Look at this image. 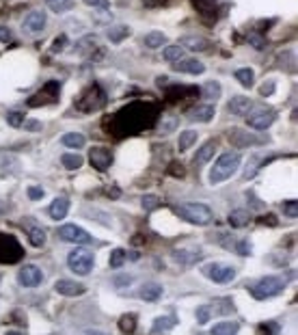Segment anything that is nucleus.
<instances>
[{"label": "nucleus", "mask_w": 298, "mask_h": 335, "mask_svg": "<svg viewBox=\"0 0 298 335\" xmlns=\"http://www.w3.org/2000/svg\"><path fill=\"white\" fill-rule=\"evenodd\" d=\"M214 113H216V111H214V106H210V104H199V106H193L191 111H188V119L205 123V121H210V119H212Z\"/></svg>", "instance_id": "18"}, {"label": "nucleus", "mask_w": 298, "mask_h": 335, "mask_svg": "<svg viewBox=\"0 0 298 335\" xmlns=\"http://www.w3.org/2000/svg\"><path fill=\"white\" fill-rule=\"evenodd\" d=\"M22 255L24 249L15 236L0 234V264H15V262L22 260Z\"/></svg>", "instance_id": "4"}, {"label": "nucleus", "mask_w": 298, "mask_h": 335, "mask_svg": "<svg viewBox=\"0 0 298 335\" xmlns=\"http://www.w3.org/2000/svg\"><path fill=\"white\" fill-rule=\"evenodd\" d=\"M46 5L54 13H67V11H71V7H74L71 0H46Z\"/></svg>", "instance_id": "32"}, {"label": "nucleus", "mask_w": 298, "mask_h": 335, "mask_svg": "<svg viewBox=\"0 0 298 335\" xmlns=\"http://www.w3.org/2000/svg\"><path fill=\"white\" fill-rule=\"evenodd\" d=\"M197 141V132L195 130H186L179 137V151H186L188 147H193V143Z\"/></svg>", "instance_id": "36"}, {"label": "nucleus", "mask_w": 298, "mask_h": 335, "mask_svg": "<svg viewBox=\"0 0 298 335\" xmlns=\"http://www.w3.org/2000/svg\"><path fill=\"white\" fill-rule=\"evenodd\" d=\"M283 288H285V279H281V277H264L259 284L251 286V294L255 298H259V301H264V298L281 294Z\"/></svg>", "instance_id": "5"}, {"label": "nucleus", "mask_w": 298, "mask_h": 335, "mask_svg": "<svg viewBox=\"0 0 298 335\" xmlns=\"http://www.w3.org/2000/svg\"><path fill=\"white\" fill-rule=\"evenodd\" d=\"M236 78H238V83H240L242 87H247V89H251L253 83H255V74H253L251 67H240V69H236Z\"/></svg>", "instance_id": "29"}, {"label": "nucleus", "mask_w": 298, "mask_h": 335, "mask_svg": "<svg viewBox=\"0 0 298 335\" xmlns=\"http://www.w3.org/2000/svg\"><path fill=\"white\" fill-rule=\"evenodd\" d=\"M143 41H145V46H147V48L153 50V48H160L162 43H167V35H165V33H158V31H153V33H147Z\"/></svg>", "instance_id": "30"}, {"label": "nucleus", "mask_w": 298, "mask_h": 335, "mask_svg": "<svg viewBox=\"0 0 298 335\" xmlns=\"http://www.w3.org/2000/svg\"><path fill=\"white\" fill-rule=\"evenodd\" d=\"M95 43H97V37H95V35H89V37H85V39H80L78 41V52H87L89 48H93L95 46Z\"/></svg>", "instance_id": "44"}, {"label": "nucleus", "mask_w": 298, "mask_h": 335, "mask_svg": "<svg viewBox=\"0 0 298 335\" xmlns=\"http://www.w3.org/2000/svg\"><path fill=\"white\" fill-rule=\"evenodd\" d=\"M106 104V95L99 85H91L85 89V93L78 97V108L83 113H93L97 108H102Z\"/></svg>", "instance_id": "6"}, {"label": "nucleus", "mask_w": 298, "mask_h": 335, "mask_svg": "<svg viewBox=\"0 0 298 335\" xmlns=\"http://www.w3.org/2000/svg\"><path fill=\"white\" fill-rule=\"evenodd\" d=\"M87 335H106V333H102V331H87Z\"/></svg>", "instance_id": "58"}, {"label": "nucleus", "mask_w": 298, "mask_h": 335, "mask_svg": "<svg viewBox=\"0 0 298 335\" xmlns=\"http://www.w3.org/2000/svg\"><path fill=\"white\" fill-rule=\"evenodd\" d=\"M130 26H113V29H108V33H106V37L111 39L113 43H121L125 37H130Z\"/></svg>", "instance_id": "26"}, {"label": "nucleus", "mask_w": 298, "mask_h": 335, "mask_svg": "<svg viewBox=\"0 0 298 335\" xmlns=\"http://www.w3.org/2000/svg\"><path fill=\"white\" fill-rule=\"evenodd\" d=\"M182 57H184V48L182 46H169V48H165V59L167 61L177 63V61H182Z\"/></svg>", "instance_id": "37"}, {"label": "nucleus", "mask_w": 298, "mask_h": 335, "mask_svg": "<svg viewBox=\"0 0 298 335\" xmlns=\"http://www.w3.org/2000/svg\"><path fill=\"white\" fill-rule=\"evenodd\" d=\"M214 151H216V141L212 139V141H207V143L203 145V147H199V151L195 153L193 162H195L197 167H201V165H205V162L214 156Z\"/></svg>", "instance_id": "21"}, {"label": "nucleus", "mask_w": 298, "mask_h": 335, "mask_svg": "<svg viewBox=\"0 0 298 335\" xmlns=\"http://www.w3.org/2000/svg\"><path fill=\"white\" fill-rule=\"evenodd\" d=\"M273 91H275V83H266V85H261V89H259V93L264 97H268Z\"/></svg>", "instance_id": "52"}, {"label": "nucleus", "mask_w": 298, "mask_h": 335, "mask_svg": "<svg viewBox=\"0 0 298 335\" xmlns=\"http://www.w3.org/2000/svg\"><path fill=\"white\" fill-rule=\"evenodd\" d=\"M29 197H31V199H41V197H43V188L31 186V188H29Z\"/></svg>", "instance_id": "51"}, {"label": "nucleus", "mask_w": 298, "mask_h": 335, "mask_svg": "<svg viewBox=\"0 0 298 335\" xmlns=\"http://www.w3.org/2000/svg\"><path fill=\"white\" fill-rule=\"evenodd\" d=\"M186 43H188V48H191V50H207V41L205 39L191 37V39H186Z\"/></svg>", "instance_id": "46"}, {"label": "nucleus", "mask_w": 298, "mask_h": 335, "mask_svg": "<svg viewBox=\"0 0 298 335\" xmlns=\"http://www.w3.org/2000/svg\"><path fill=\"white\" fill-rule=\"evenodd\" d=\"M236 251L240 253V255H251V253H253V247H251L249 240H240V242H236Z\"/></svg>", "instance_id": "47"}, {"label": "nucleus", "mask_w": 298, "mask_h": 335, "mask_svg": "<svg viewBox=\"0 0 298 335\" xmlns=\"http://www.w3.org/2000/svg\"><path fill=\"white\" fill-rule=\"evenodd\" d=\"M54 290L63 296H80L87 292L85 286H80L78 281H71V279H59V281L54 284Z\"/></svg>", "instance_id": "15"}, {"label": "nucleus", "mask_w": 298, "mask_h": 335, "mask_svg": "<svg viewBox=\"0 0 298 335\" xmlns=\"http://www.w3.org/2000/svg\"><path fill=\"white\" fill-rule=\"evenodd\" d=\"M69 212V199L65 197H59V199H54L52 205H50V216L54 221H61V219H65Z\"/></svg>", "instance_id": "20"}, {"label": "nucleus", "mask_w": 298, "mask_h": 335, "mask_svg": "<svg viewBox=\"0 0 298 335\" xmlns=\"http://www.w3.org/2000/svg\"><path fill=\"white\" fill-rule=\"evenodd\" d=\"M238 167H240V153H236V151L223 153V156L216 160V165L212 167V171H210V182L212 184L225 182L227 177H231L233 173H236Z\"/></svg>", "instance_id": "2"}, {"label": "nucleus", "mask_w": 298, "mask_h": 335, "mask_svg": "<svg viewBox=\"0 0 298 335\" xmlns=\"http://www.w3.org/2000/svg\"><path fill=\"white\" fill-rule=\"evenodd\" d=\"M259 223H264V225H273V227H275V225H277V219H275L273 214H266L264 219H259Z\"/></svg>", "instance_id": "55"}, {"label": "nucleus", "mask_w": 298, "mask_h": 335, "mask_svg": "<svg viewBox=\"0 0 298 335\" xmlns=\"http://www.w3.org/2000/svg\"><path fill=\"white\" fill-rule=\"evenodd\" d=\"M173 69L175 71H184V74H203L205 71V65L201 61L197 59H188V61H182V63H173Z\"/></svg>", "instance_id": "19"}, {"label": "nucleus", "mask_w": 298, "mask_h": 335, "mask_svg": "<svg viewBox=\"0 0 298 335\" xmlns=\"http://www.w3.org/2000/svg\"><path fill=\"white\" fill-rule=\"evenodd\" d=\"M0 41H5V43L11 41V31H9L7 26H0Z\"/></svg>", "instance_id": "53"}, {"label": "nucleus", "mask_w": 298, "mask_h": 335, "mask_svg": "<svg viewBox=\"0 0 298 335\" xmlns=\"http://www.w3.org/2000/svg\"><path fill=\"white\" fill-rule=\"evenodd\" d=\"M277 119V113L275 111H261L257 115H251L249 117V125L253 130H266L268 125H273Z\"/></svg>", "instance_id": "16"}, {"label": "nucleus", "mask_w": 298, "mask_h": 335, "mask_svg": "<svg viewBox=\"0 0 298 335\" xmlns=\"http://www.w3.org/2000/svg\"><path fill=\"white\" fill-rule=\"evenodd\" d=\"M67 264L76 275H89L93 268V253L87 249H74L67 255Z\"/></svg>", "instance_id": "7"}, {"label": "nucleus", "mask_w": 298, "mask_h": 335, "mask_svg": "<svg viewBox=\"0 0 298 335\" xmlns=\"http://www.w3.org/2000/svg\"><path fill=\"white\" fill-rule=\"evenodd\" d=\"M119 329H121V333H125V335L137 331V314H125V316H121Z\"/></svg>", "instance_id": "31"}, {"label": "nucleus", "mask_w": 298, "mask_h": 335, "mask_svg": "<svg viewBox=\"0 0 298 335\" xmlns=\"http://www.w3.org/2000/svg\"><path fill=\"white\" fill-rule=\"evenodd\" d=\"M141 205H143V210H147V212L158 210V208H160V199L156 195H145V197L141 199Z\"/></svg>", "instance_id": "38"}, {"label": "nucleus", "mask_w": 298, "mask_h": 335, "mask_svg": "<svg viewBox=\"0 0 298 335\" xmlns=\"http://www.w3.org/2000/svg\"><path fill=\"white\" fill-rule=\"evenodd\" d=\"M125 260H128V255H125L123 249H115L113 255H111V266L113 268H121L125 264Z\"/></svg>", "instance_id": "39"}, {"label": "nucleus", "mask_w": 298, "mask_h": 335, "mask_svg": "<svg viewBox=\"0 0 298 335\" xmlns=\"http://www.w3.org/2000/svg\"><path fill=\"white\" fill-rule=\"evenodd\" d=\"M61 143L65 145V147H71V149H80V147H85V134H78V132H67V134H63V139Z\"/></svg>", "instance_id": "23"}, {"label": "nucleus", "mask_w": 298, "mask_h": 335, "mask_svg": "<svg viewBox=\"0 0 298 335\" xmlns=\"http://www.w3.org/2000/svg\"><path fill=\"white\" fill-rule=\"evenodd\" d=\"M249 221H251V212H247V210H233L229 214V225L231 227H236V229L247 227Z\"/></svg>", "instance_id": "24"}, {"label": "nucleus", "mask_w": 298, "mask_h": 335, "mask_svg": "<svg viewBox=\"0 0 298 335\" xmlns=\"http://www.w3.org/2000/svg\"><path fill=\"white\" fill-rule=\"evenodd\" d=\"M236 333H238L236 322H219L212 329V335H236Z\"/></svg>", "instance_id": "33"}, {"label": "nucleus", "mask_w": 298, "mask_h": 335, "mask_svg": "<svg viewBox=\"0 0 298 335\" xmlns=\"http://www.w3.org/2000/svg\"><path fill=\"white\" fill-rule=\"evenodd\" d=\"M283 214L287 216V219H296L298 216V201L296 199H290V201L283 203Z\"/></svg>", "instance_id": "40"}, {"label": "nucleus", "mask_w": 298, "mask_h": 335, "mask_svg": "<svg viewBox=\"0 0 298 335\" xmlns=\"http://www.w3.org/2000/svg\"><path fill=\"white\" fill-rule=\"evenodd\" d=\"M89 160H91V165L97 169V171H106L108 167L113 165V151L108 147H102V145H97L89 151Z\"/></svg>", "instance_id": "11"}, {"label": "nucleus", "mask_w": 298, "mask_h": 335, "mask_svg": "<svg viewBox=\"0 0 298 335\" xmlns=\"http://www.w3.org/2000/svg\"><path fill=\"white\" fill-rule=\"evenodd\" d=\"M67 48V35H59L57 39H54V46H52V52L57 54V52H63Z\"/></svg>", "instance_id": "45"}, {"label": "nucleus", "mask_w": 298, "mask_h": 335, "mask_svg": "<svg viewBox=\"0 0 298 335\" xmlns=\"http://www.w3.org/2000/svg\"><path fill=\"white\" fill-rule=\"evenodd\" d=\"M156 85H158V87H165V85H169V76H160V78L156 80Z\"/></svg>", "instance_id": "57"}, {"label": "nucleus", "mask_w": 298, "mask_h": 335, "mask_svg": "<svg viewBox=\"0 0 298 335\" xmlns=\"http://www.w3.org/2000/svg\"><path fill=\"white\" fill-rule=\"evenodd\" d=\"M83 156H80V153H65V156L61 158V165L65 167L67 171H76V169H80L83 167Z\"/></svg>", "instance_id": "28"}, {"label": "nucleus", "mask_w": 298, "mask_h": 335, "mask_svg": "<svg viewBox=\"0 0 298 335\" xmlns=\"http://www.w3.org/2000/svg\"><path fill=\"white\" fill-rule=\"evenodd\" d=\"M160 296H162V286H158V284H145L141 288V298H143V301L156 303V301H160Z\"/></svg>", "instance_id": "22"}, {"label": "nucleus", "mask_w": 298, "mask_h": 335, "mask_svg": "<svg viewBox=\"0 0 298 335\" xmlns=\"http://www.w3.org/2000/svg\"><path fill=\"white\" fill-rule=\"evenodd\" d=\"M17 279H20V284L24 288H35V286H39L43 281V273L35 264H26L24 268H20Z\"/></svg>", "instance_id": "13"}, {"label": "nucleus", "mask_w": 298, "mask_h": 335, "mask_svg": "<svg viewBox=\"0 0 298 335\" xmlns=\"http://www.w3.org/2000/svg\"><path fill=\"white\" fill-rule=\"evenodd\" d=\"M59 89H61V83L52 80V83L43 85V89H39L37 93L33 97H29V106H48V104H54L59 99Z\"/></svg>", "instance_id": "8"}, {"label": "nucleus", "mask_w": 298, "mask_h": 335, "mask_svg": "<svg viewBox=\"0 0 298 335\" xmlns=\"http://www.w3.org/2000/svg\"><path fill=\"white\" fill-rule=\"evenodd\" d=\"M249 41H251V46L257 48V50H264L266 48V41H264V37H259V35H251Z\"/></svg>", "instance_id": "48"}, {"label": "nucleus", "mask_w": 298, "mask_h": 335, "mask_svg": "<svg viewBox=\"0 0 298 335\" xmlns=\"http://www.w3.org/2000/svg\"><path fill=\"white\" fill-rule=\"evenodd\" d=\"M177 324V320L173 318V316H160V318H156V322H153V329L151 333H162V331H171Z\"/></svg>", "instance_id": "27"}, {"label": "nucleus", "mask_w": 298, "mask_h": 335, "mask_svg": "<svg viewBox=\"0 0 298 335\" xmlns=\"http://www.w3.org/2000/svg\"><path fill=\"white\" fill-rule=\"evenodd\" d=\"M201 93H203V97H207V99H219V97H221V85L214 83V80H210V83H205V85L201 87Z\"/></svg>", "instance_id": "34"}, {"label": "nucleus", "mask_w": 298, "mask_h": 335, "mask_svg": "<svg viewBox=\"0 0 298 335\" xmlns=\"http://www.w3.org/2000/svg\"><path fill=\"white\" fill-rule=\"evenodd\" d=\"M203 253L201 251H195V253H186V251H175L173 253V260L177 262V264H182V266H191L195 264L197 260H201Z\"/></svg>", "instance_id": "25"}, {"label": "nucleus", "mask_w": 298, "mask_h": 335, "mask_svg": "<svg viewBox=\"0 0 298 335\" xmlns=\"http://www.w3.org/2000/svg\"><path fill=\"white\" fill-rule=\"evenodd\" d=\"M251 108H253V102L249 97L245 95H236V97H231L229 99V104H227V111L231 115H238V117H245L251 113Z\"/></svg>", "instance_id": "17"}, {"label": "nucleus", "mask_w": 298, "mask_h": 335, "mask_svg": "<svg viewBox=\"0 0 298 335\" xmlns=\"http://www.w3.org/2000/svg\"><path fill=\"white\" fill-rule=\"evenodd\" d=\"M177 214L186 219L188 223L193 225H207L212 223V210L207 208L205 203H184V205H177Z\"/></svg>", "instance_id": "3"}, {"label": "nucleus", "mask_w": 298, "mask_h": 335, "mask_svg": "<svg viewBox=\"0 0 298 335\" xmlns=\"http://www.w3.org/2000/svg\"><path fill=\"white\" fill-rule=\"evenodd\" d=\"M24 125H26V130H33V132H37V130L41 128V123H39V121H35V119L24 121Z\"/></svg>", "instance_id": "54"}, {"label": "nucleus", "mask_w": 298, "mask_h": 335, "mask_svg": "<svg viewBox=\"0 0 298 335\" xmlns=\"http://www.w3.org/2000/svg\"><path fill=\"white\" fill-rule=\"evenodd\" d=\"M158 117L156 104L149 102H132L128 106H123L113 119L111 132L115 137H128V134H137L141 130H147L149 125H153Z\"/></svg>", "instance_id": "1"}, {"label": "nucleus", "mask_w": 298, "mask_h": 335, "mask_svg": "<svg viewBox=\"0 0 298 335\" xmlns=\"http://www.w3.org/2000/svg\"><path fill=\"white\" fill-rule=\"evenodd\" d=\"M201 273L216 284H229L236 277V268H231L227 264H205L201 268Z\"/></svg>", "instance_id": "9"}, {"label": "nucleus", "mask_w": 298, "mask_h": 335, "mask_svg": "<svg viewBox=\"0 0 298 335\" xmlns=\"http://www.w3.org/2000/svg\"><path fill=\"white\" fill-rule=\"evenodd\" d=\"M46 24H48V17L43 11H39V9H35V11H31L24 17V29L29 33H33V35L41 33L43 29H46Z\"/></svg>", "instance_id": "14"}, {"label": "nucleus", "mask_w": 298, "mask_h": 335, "mask_svg": "<svg viewBox=\"0 0 298 335\" xmlns=\"http://www.w3.org/2000/svg\"><path fill=\"white\" fill-rule=\"evenodd\" d=\"M130 281H132V277H117L115 279V284L119 288H123V284H130Z\"/></svg>", "instance_id": "56"}, {"label": "nucleus", "mask_w": 298, "mask_h": 335, "mask_svg": "<svg viewBox=\"0 0 298 335\" xmlns=\"http://www.w3.org/2000/svg\"><path fill=\"white\" fill-rule=\"evenodd\" d=\"M229 141L236 145V147H251V145H261V143H266L264 137H257V134L247 132V130H238V128L229 134Z\"/></svg>", "instance_id": "12"}, {"label": "nucleus", "mask_w": 298, "mask_h": 335, "mask_svg": "<svg viewBox=\"0 0 298 335\" xmlns=\"http://www.w3.org/2000/svg\"><path fill=\"white\" fill-rule=\"evenodd\" d=\"M169 173H173L175 177H184V167H179V162H171V167H169Z\"/></svg>", "instance_id": "49"}, {"label": "nucleus", "mask_w": 298, "mask_h": 335, "mask_svg": "<svg viewBox=\"0 0 298 335\" xmlns=\"http://www.w3.org/2000/svg\"><path fill=\"white\" fill-rule=\"evenodd\" d=\"M89 7H95V9H102V11H106L108 7H111V3L108 0H87Z\"/></svg>", "instance_id": "50"}, {"label": "nucleus", "mask_w": 298, "mask_h": 335, "mask_svg": "<svg viewBox=\"0 0 298 335\" xmlns=\"http://www.w3.org/2000/svg\"><path fill=\"white\" fill-rule=\"evenodd\" d=\"M7 121H9V125H13V128H20V125L24 123V113L22 111H11L7 115Z\"/></svg>", "instance_id": "42"}, {"label": "nucleus", "mask_w": 298, "mask_h": 335, "mask_svg": "<svg viewBox=\"0 0 298 335\" xmlns=\"http://www.w3.org/2000/svg\"><path fill=\"white\" fill-rule=\"evenodd\" d=\"M175 128H177V119H175V117H169V119H165L158 125V132L160 134H169V132H173Z\"/></svg>", "instance_id": "43"}, {"label": "nucleus", "mask_w": 298, "mask_h": 335, "mask_svg": "<svg viewBox=\"0 0 298 335\" xmlns=\"http://www.w3.org/2000/svg\"><path fill=\"white\" fill-rule=\"evenodd\" d=\"M7 335H22V333H17V331H11V333H7Z\"/></svg>", "instance_id": "59"}, {"label": "nucleus", "mask_w": 298, "mask_h": 335, "mask_svg": "<svg viewBox=\"0 0 298 335\" xmlns=\"http://www.w3.org/2000/svg\"><path fill=\"white\" fill-rule=\"evenodd\" d=\"M29 240H31L33 247H43V244H46V231H43L41 227H31Z\"/></svg>", "instance_id": "35"}, {"label": "nucleus", "mask_w": 298, "mask_h": 335, "mask_svg": "<svg viewBox=\"0 0 298 335\" xmlns=\"http://www.w3.org/2000/svg\"><path fill=\"white\" fill-rule=\"evenodd\" d=\"M59 236H61V240L76 242V244H89L93 240L83 227H78V225H63V227L59 229Z\"/></svg>", "instance_id": "10"}, {"label": "nucleus", "mask_w": 298, "mask_h": 335, "mask_svg": "<svg viewBox=\"0 0 298 335\" xmlns=\"http://www.w3.org/2000/svg\"><path fill=\"white\" fill-rule=\"evenodd\" d=\"M197 320H199V324L210 322V320H212V307H210V305L199 307V310H197Z\"/></svg>", "instance_id": "41"}]
</instances>
